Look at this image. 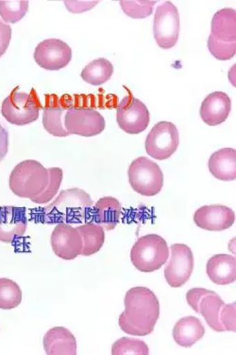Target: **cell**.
<instances>
[{
    "mask_svg": "<svg viewBox=\"0 0 236 355\" xmlns=\"http://www.w3.org/2000/svg\"><path fill=\"white\" fill-rule=\"evenodd\" d=\"M82 239V250L80 255H94L101 250L105 242V229L96 223H87L76 227Z\"/></svg>",
    "mask_w": 236,
    "mask_h": 355,
    "instance_id": "cell-24",
    "label": "cell"
},
{
    "mask_svg": "<svg viewBox=\"0 0 236 355\" xmlns=\"http://www.w3.org/2000/svg\"><path fill=\"white\" fill-rule=\"evenodd\" d=\"M9 151V132L0 123V162L5 159Z\"/></svg>",
    "mask_w": 236,
    "mask_h": 355,
    "instance_id": "cell-37",
    "label": "cell"
},
{
    "mask_svg": "<svg viewBox=\"0 0 236 355\" xmlns=\"http://www.w3.org/2000/svg\"><path fill=\"white\" fill-rule=\"evenodd\" d=\"M212 293L214 291H210V290L204 288H193L189 290L188 294H186V300H188L189 306L192 307L194 312L199 313V305L202 297L206 295L212 294Z\"/></svg>",
    "mask_w": 236,
    "mask_h": 355,
    "instance_id": "cell-34",
    "label": "cell"
},
{
    "mask_svg": "<svg viewBox=\"0 0 236 355\" xmlns=\"http://www.w3.org/2000/svg\"><path fill=\"white\" fill-rule=\"evenodd\" d=\"M49 182L48 169L36 160L18 163L10 175V189L20 198L33 200L45 191Z\"/></svg>",
    "mask_w": 236,
    "mask_h": 355,
    "instance_id": "cell-3",
    "label": "cell"
},
{
    "mask_svg": "<svg viewBox=\"0 0 236 355\" xmlns=\"http://www.w3.org/2000/svg\"><path fill=\"white\" fill-rule=\"evenodd\" d=\"M116 121L119 128L125 133L140 134L149 126V111L144 103L129 94L119 103L116 111Z\"/></svg>",
    "mask_w": 236,
    "mask_h": 355,
    "instance_id": "cell-10",
    "label": "cell"
},
{
    "mask_svg": "<svg viewBox=\"0 0 236 355\" xmlns=\"http://www.w3.org/2000/svg\"><path fill=\"white\" fill-rule=\"evenodd\" d=\"M114 74V66L105 58L97 59L91 62L82 69V80L87 84L100 85L105 84Z\"/></svg>",
    "mask_w": 236,
    "mask_h": 355,
    "instance_id": "cell-26",
    "label": "cell"
},
{
    "mask_svg": "<svg viewBox=\"0 0 236 355\" xmlns=\"http://www.w3.org/2000/svg\"><path fill=\"white\" fill-rule=\"evenodd\" d=\"M22 290L17 282L0 278V309L12 310L22 302Z\"/></svg>",
    "mask_w": 236,
    "mask_h": 355,
    "instance_id": "cell-27",
    "label": "cell"
},
{
    "mask_svg": "<svg viewBox=\"0 0 236 355\" xmlns=\"http://www.w3.org/2000/svg\"><path fill=\"white\" fill-rule=\"evenodd\" d=\"M173 338L179 346L191 348L205 334L201 321L196 317H185L179 320L173 329Z\"/></svg>",
    "mask_w": 236,
    "mask_h": 355,
    "instance_id": "cell-21",
    "label": "cell"
},
{
    "mask_svg": "<svg viewBox=\"0 0 236 355\" xmlns=\"http://www.w3.org/2000/svg\"><path fill=\"white\" fill-rule=\"evenodd\" d=\"M125 311L119 317V327L134 336H146L154 330L160 317L157 295L147 287H134L126 293Z\"/></svg>",
    "mask_w": 236,
    "mask_h": 355,
    "instance_id": "cell-1",
    "label": "cell"
},
{
    "mask_svg": "<svg viewBox=\"0 0 236 355\" xmlns=\"http://www.w3.org/2000/svg\"><path fill=\"white\" fill-rule=\"evenodd\" d=\"M232 110V102L229 96L224 92L211 93L204 98L201 103V120L207 125L217 126L224 123Z\"/></svg>",
    "mask_w": 236,
    "mask_h": 355,
    "instance_id": "cell-17",
    "label": "cell"
},
{
    "mask_svg": "<svg viewBox=\"0 0 236 355\" xmlns=\"http://www.w3.org/2000/svg\"><path fill=\"white\" fill-rule=\"evenodd\" d=\"M98 1H64L67 10L72 14H82L94 8Z\"/></svg>",
    "mask_w": 236,
    "mask_h": 355,
    "instance_id": "cell-36",
    "label": "cell"
},
{
    "mask_svg": "<svg viewBox=\"0 0 236 355\" xmlns=\"http://www.w3.org/2000/svg\"><path fill=\"white\" fill-rule=\"evenodd\" d=\"M93 206L89 194L82 189L72 188L61 191L51 204L44 208L46 222L71 223L82 222L88 209Z\"/></svg>",
    "mask_w": 236,
    "mask_h": 355,
    "instance_id": "cell-2",
    "label": "cell"
},
{
    "mask_svg": "<svg viewBox=\"0 0 236 355\" xmlns=\"http://www.w3.org/2000/svg\"><path fill=\"white\" fill-rule=\"evenodd\" d=\"M69 102H64V97L59 98L56 95H48L46 106L43 110V125L48 133L54 137L69 136L64 127V116L69 110Z\"/></svg>",
    "mask_w": 236,
    "mask_h": 355,
    "instance_id": "cell-16",
    "label": "cell"
},
{
    "mask_svg": "<svg viewBox=\"0 0 236 355\" xmlns=\"http://www.w3.org/2000/svg\"><path fill=\"white\" fill-rule=\"evenodd\" d=\"M129 182L132 190L144 196H155L162 191L163 173L160 166L147 157H140L129 165Z\"/></svg>",
    "mask_w": 236,
    "mask_h": 355,
    "instance_id": "cell-6",
    "label": "cell"
},
{
    "mask_svg": "<svg viewBox=\"0 0 236 355\" xmlns=\"http://www.w3.org/2000/svg\"><path fill=\"white\" fill-rule=\"evenodd\" d=\"M42 110L35 89L30 93L15 89L2 103L1 113L5 120L14 125L23 126L35 123Z\"/></svg>",
    "mask_w": 236,
    "mask_h": 355,
    "instance_id": "cell-5",
    "label": "cell"
},
{
    "mask_svg": "<svg viewBox=\"0 0 236 355\" xmlns=\"http://www.w3.org/2000/svg\"><path fill=\"white\" fill-rule=\"evenodd\" d=\"M157 1H131V0H122L119 2L122 10L128 17L134 19H142L149 17L152 14L153 8Z\"/></svg>",
    "mask_w": 236,
    "mask_h": 355,
    "instance_id": "cell-31",
    "label": "cell"
},
{
    "mask_svg": "<svg viewBox=\"0 0 236 355\" xmlns=\"http://www.w3.org/2000/svg\"><path fill=\"white\" fill-rule=\"evenodd\" d=\"M180 144L177 127L170 121H160L153 126L146 139V151L152 159L165 160L172 157Z\"/></svg>",
    "mask_w": 236,
    "mask_h": 355,
    "instance_id": "cell-9",
    "label": "cell"
},
{
    "mask_svg": "<svg viewBox=\"0 0 236 355\" xmlns=\"http://www.w3.org/2000/svg\"><path fill=\"white\" fill-rule=\"evenodd\" d=\"M12 39V28L0 20V57L6 53Z\"/></svg>",
    "mask_w": 236,
    "mask_h": 355,
    "instance_id": "cell-35",
    "label": "cell"
},
{
    "mask_svg": "<svg viewBox=\"0 0 236 355\" xmlns=\"http://www.w3.org/2000/svg\"><path fill=\"white\" fill-rule=\"evenodd\" d=\"M194 270V255L183 243L171 245V258L165 269V278L173 288L183 286L190 279Z\"/></svg>",
    "mask_w": 236,
    "mask_h": 355,
    "instance_id": "cell-11",
    "label": "cell"
},
{
    "mask_svg": "<svg viewBox=\"0 0 236 355\" xmlns=\"http://www.w3.org/2000/svg\"><path fill=\"white\" fill-rule=\"evenodd\" d=\"M170 258L167 241L157 234L139 238L132 246L131 260L134 268L141 272L159 270Z\"/></svg>",
    "mask_w": 236,
    "mask_h": 355,
    "instance_id": "cell-4",
    "label": "cell"
},
{
    "mask_svg": "<svg viewBox=\"0 0 236 355\" xmlns=\"http://www.w3.org/2000/svg\"><path fill=\"white\" fill-rule=\"evenodd\" d=\"M206 273L212 282L217 285H229L236 281V259L227 254H217L210 258Z\"/></svg>",
    "mask_w": 236,
    "mask_h": 355,
    "instance_id": "cell-18",
    "label": "cell"
},
{
    "mask_svg": "<svg viewBox=\"0 0 236 355\" xmlns=\"http://www.w3.org/2000/svg\"><path fill=\"white\" fill-rule=\"evenodd\" d=\"M208 167L210 173L217 180L233 181L236 180V150L223 148L210 157Z\"/></svg>",
    "mask_w": 236,
    "mask_h": 355,
    "instance_id": "cell-20",
    "label": "cell"
},
{
    "mask_svg": "<svg viewBox=\"0 0 236 355\" xmlns=\"http://www.w3.org/2000/svg\"><path fill=\"white\" fill-rule=\"evenodd\" d=\"M208 49L212 55L217 60L227 61L235 56L236 42H221V41L217 40L214 36L210 35Z\"/></svg>",
    "mask_w": 236,
    "mask_h": 355,
    "instance_id": "cell-32",
    "label": "cell"
},
{
    "mask_svg": "<svg viewBox=\"0 0 236 355\" xmlns=\"http://www.w3.org/2000/svg\"><path fill=\"white\" fill-rule=\"evenodd\" d=\"M194 222L202 230L223 232L235 224V214L232 209L222 205H210L201 207L194 212Z\"/></svg>",
    "mask_w": 236,
    "mask_h": 355,
    "instance_id": "cell-14",
    "label": "cell"
},
{
    "mask_svg": "<svg viewBox=\"0 0 236 355\" xmlns=\"http://www.w3.org/2000/svg\"><path fill=\"white\" fill-rule=\"evenodd\" d=\"M51 243L54 254L63 260H74L82 254V236L69 224L59 223L56 225L51 233Z\"/></svg>",
    "mask_w": 236,
    "mask_h": 355,
    "instance_id": "cell-13",
    "label": "cell"
},
{
    "mask_svg": "<svg viewBox=\"0 0 236 355\" xmlns=\"http://www.w3.org/2000/svg\"><path fill=\"white\" fill-rule=\"evenodd\" d=\"M224 305V300L215 292L205 295L199 302V313L204 318L209 327L217 333L225 331L220 323V313Z\"/></svg>",
    "mask_w": 236,
    "mask_h": 355,
    "instance_id": "cell-25",
    "label": "cell"
},
{
    "mask_svg": "<svg viewBox=\"0 0 236 355\" xmlns=\"http://www.w3.org/2000/svg\"><path fill=\"white\" fill-rule=\"evenodd\" d=\"M28 10V1L26 0H2L0 1V17L3 19L4 23L15 24L27 15Z\"/></svg>",
    "mask_w": 236,
    "mask_h": 355,
    "instance_id": "cell-28",
    "label": "cell"
},
{
    "mask_svg": "<svg viewBox=\"0 0 236 355\" xmlns=\"http://www.w3.org/2000/svg\"><path fill=\"white\" fill-rule=\"evenodd\" d=\"M44 349L48 355H76V338L66 328H53L44 336Z\"/></svg>",
    "mask_w": 236,
    "mask_h": 355,
    "instance_id": "cell-19",
    "label": "cell"
},
{
    "mask_svg": "<svg viewBox=\"0 0 236 355\" xmlns=\"http://www.w3.org/2000/svg\"><path fill=\"white\" fill-rule=\"evenodd\" d=\"M180 14L177 7L170 1L163 2L155 12L153 33L157 45L163 49H172L180 35Z\"/></svg>",
    "mask_w": 236,
    "mask_h": 355,
    "instance_id": "cell-7",
    "label": "cell"
},
{
    "mask_svg": "<svg viewBox=\"0 0 236 355\" xmlns=\"http://www.w3.org/2000/svg\"><path fill=\"white\" fill-rule=\"evenodd\" d=\"M121 204L115 197L100 198L95 205L94 211L98 222L106 230H115L121 216Z\"/></svg>",
    "mask_w": 236,
    "mask_h": 355,
    "instance_id": "cell-23",
    "label": "cell"
},
{
    "mask_svg": "<svg viewBox=\"0 0 236 355\" xmlns=\"http://www.w3.org/2000/svg\"><path fill=\"white\" fill-rule=\"evenodd\" d=\"M236 303L225 304L220 313V323L224 331H236Z\"/></svg>",
    "mask_w": 236,
    "mask_h": 355,
    "instance_id": "cell-33",
    "label": "cell"
},
{
    "mask_svg": "<svg viewBox=\"0 0 236 355\" xmlns=\"http://www.w3.org/2000/svg\"><path fill=\"white\" fill-rule=\"evenodd\" d=\"M113 355H147L149 347L139 339L122 338L116 340L111 347Z\"/></svg>",
    "mask_w": 236,
    "mask_h": 355,
    "instance_id": "cell-29",
    "label": "cell"
},
{
    "mask_svg": "<svg viewBox=\"0 0 236 355\" xmlns=\"http://www.w3.org/2000/svg\"><path fill=\"white\" fill-rule=\"evenodd\" d=\"M71 59V48L61 39H46L36 46L35 51L36 63L46 71H60Z\"/></svg>",
    "mask_w": 236,
    "mask_h": 355,
    "instance_id": "cell-12",
    "label": "cell"
},
{
    "mask_svg": "<svg viewBox=\"0 0 236 355\" xmlns=\"http://www.w3.org/2000/svg\"><path fill=\"white\" fill-rule=\"evenodd\" d=\"M28 227L25 208L0 207V242L10 243L25 234Z\"/></svg>",
    "mask_w": 236,
    "mask_h": 355,
    "instance_id": "cell-15",
    "label": "cell"
},
{
    "mask_svg": "<svg viewBox=\"0 0 236 355\" xmlns=\"http://www.w3.org/2000/svg\"><path fill=\"white\" fill-rule=\"evenodd\" d=\"M48 171L49 173L48 185L41 196L32 200L33 203L40 205L49 203L58 193L60 187L63 182V170L60 169V168H49Z\"/></svg>",
    "mask_w": 236,
    "mask_h": 355,
    "instance_id": "cell-30",
    "label": "cell"
},
{
    "mask_svg": "<svg viewBox=\"0 0 236 355\" xmlns=\"http://www.w3.org/2000/svg\"><path fill=\"white\" fill-rule=\"evenodd\" d=\"M211 35L221 42H236L235 10L225 8L215 12L212 19Z\"/></svg>",
    "mask_w": 236,
    "mask_h": 355,
    "instance_id": "cell-22",
    "label": "cell"
},
{
    "mask_svg": "<svg viewBox=\"0 0 236 355\" xmlns=\"http://www.w3.org/2000/svg\"><path fill=\"white\" fill-rule=\"evenodd\" d=\"M64 127L69 135L90 137L102 133L106 121L95 108L70 105L64 116Z\"/></svg>",
    "mask_w": 236,
    "mask_h": 355,
    "instance_id": "cell-8",
    "label": "cell"
}]
</instances>
